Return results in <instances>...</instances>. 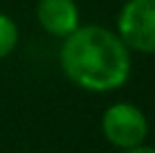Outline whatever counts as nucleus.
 Masks as SVG:
<instances>
[{
    "label": "nucleus",
    "instance_id": "nucleus-1",
    "mask_svg": "<svg viewBox=\"0 0 155 153\" xmlns=\"http://www.w3.org/2000/svg\"><path fill=\"white\" fill-rule=\"evenodd\" d=\"M58 68L77 88L106 95L124 88L133 72V52L104 25H79L70 36L61 38Z\"/></svg>",
    "mask_w": 155,
    "mask_h": 153
},
{
    "label": "nucleus",
    "instance_id": "nucleus-2",
    "mask_svg": "<svg viewBox=\"0 0 155 153\" xmlns=\"http://www.w3.org/2000/svg\"><path fill=\"white\" fill-rule=\"evenodd\" d=\"M101 135L117 151L140 146L148 138V117L137 104L115 101L101 115Z\"/></svg>",
    "mask_w": 155,
    "mask_h": 153
},
{
    "label": "nucleus",
    "instance_id": "nucleus-3",
    "mask_svg": "<svg viewBox=\"0 0 155 153\" xmlns=\"http://www.w3.org/2000/svg\"><path fill=\"white\" fill-rule=\"evenodd\" d=\"M115 32L130 52L155 56V0H126L117 12Z\"/></svg>",
    "mask_w": 155,
    "mask_h": 153
},
{
    "label": "nucleus",
    "instance_id": "nucleus-4",
    "mask_svg": "<svg viewBox=\"0 0 155 153\" xmlns=\"http://www.w3.org/2000/svg\"><path fill=\"white\" fill-rule=\"evenodd\" d=\"M36 20L52 38H65L81 25V9L77 0H38Z\"/></svg>",
    "mask_w": 155,
    "mask_h": 153
},
{
    "label": "nucleus",
    "instance_id": "nucleus-5",
    "mask_svg": "<svg viewBox=\"0 0 155 153\" xmlns=\"http://www.w3.org/2000/svg\"><path fill=\"white\" fill-rule=\"evenodd\" d=\"M20 43V27L9 14L0 12V61L12 56Z\"/></svg>",
    "mask_w": 155,
    "mask_h": 153
},
{
    "label": "nucleus",
    "instance_id": "nucleus-6",
    "mask_svg": "<svg viewBox=\"0 0 155 153\" xmlns=\"http://www.w3.org/2000/svg\"><path fill=\"white\" fill-rule=\"evenodd\" d=\"M117 153H155V146H148L146 142L140 146H133V149H124V151H117Z\"/></svg>",
    "mask_w": 155,
    "mask_h": 153
}]
</instances>
